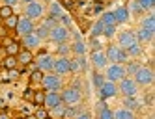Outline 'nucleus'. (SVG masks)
Segmentation results:
<instances>
[{
    "instance_id": "obj_31",
    "label": "nucleus",
    "mask_w": 155,
    "mask_h": 119,
    "mask_svg": "<svg viewBox=\"0 0 155 119\" xmlns=\"http://www.w3.org/2000/svg\"><path fill=\"white\" fill-rule=\"evenodd\" d=\"M101 23H103L105 26H108V24H114V26H116V20H114V15H112V11H107V13L101 17Z\"/></svg>"
},
{
    "instance_id": "obj_14",
    "label": "nucleus",
    "mask_w": 155,
    "mask_h": 119,
    "mask_svg": "<svg viewBox=\"0 0 155 119\" xmlns=\"http://www.w3.org/2000/svg\"><path fill=\"white\" fill-rule=\"evenodd\" d=\"M92 63H94L97 69H105L108 65V60L105 56V52L103 50H94L92 52Z\"/></svg>"
},
{
    "instance_id": "obj_13",
    "label": "nucleus",
    "mask_w": 155,
    "mask_h": 119,
    "mask_svg": "<svg viewBox=\"0 0 155 119\" xmlns=\"http://www.w3.org/2000/svg\"><path fill=\"white\" fill-rule=\"evenodd\" d=\"M118 41H120V49H124V50H127L131 45H135V43H138L133 32H121V34H120V37H118Z\"/></svg>"
},
{
    "instance_id": "obj_50",
    "label": "nucleus",
    "mask_w": 155,
    "mask_h": 119,
    "mask_svg": "<svg viewBox=\"0 0 155 119\" xmlns=\"http://www.w3.org/2000/svg\"><path fill=\"white\" fill-rule=\"evenodd\" d=\"M77 119H90V115H88V114H81V115H77Z\"/></svg>"
},
{
    "instance_id": "obj_35",
    "label": "nucleus",
    "mask_w": 155,
    "mask_h": 119,
    "mask_svg": "<svg viewBox=\"0 0 155 119\" xmlns=\"http://www.w3.org/2000/svg\"><path fill=\"white\" fill-rule=\"evenodd\" d=\"M99 119H114V112L108 110V108H101V112H99Z\"/></svg>"
},
{
    "instance_id": "obj_15",
    "label": "nucleus",
    "mask_w": 155,
    "mask_h": 119,
    "mask_svg": "<svg viewBox=\"0 0 155 119\" xmlns=\"http://www.w3.org/2000/svg\"><path fill=\"white\" fill-rule=\"evenodd\" d=\"M39 43H41V39L36 36V32H32V34L23 36V45H25V49H28V50L38 49V47H39Z\"/></svg>"
},
{
    "instance_id": "obj_41",
    "label": "nucleus",
    "mask_w": 155,
    "mask_h": 119,
    "mask_svg": "<svg viewBox=\"0 0 155 119\" xmlns=\"http://www.w3.org/2000/svg\"><path fill=\"white\" fill-rule=\"evenodd\" d=\"M138 63H129V65L125 67V74H133V77H135V73L138 71Z\"/></svg>"
},
{
    "instance_id": "obj_26",
    "label": "nucleus",
    "mask_w": 155,
    "mask_h": 119,
    "mask_svg": "<svg viewBox=\"0 0 155 119\" xmlns=\"http://www.w3.org/2000/svg\"><path fill=\"white\" fill-rule=\"evenodd\" d=\"M124 104H125V108H127V110H137V108L140 106V102L135 99V97H125V101H124Z\"/></svg>"
},
{
    "instance_id": "obj_27",
    "label": "nucleus",
    "mask_w": 155,
    "mask_h": 119,
    "mask_svg": "<svg viewBox=\"0 0 155 119\" xmlns=\"http://www.w3.org/2000/svg\"><path fill=\"white\" fill-rule=\"evenodd\" d=\"M32 102H34L36 106H43V102H45V91H34Z\"/></svg>"
},
{
    "instance_id": "obj_54",
    "label": "nucleus",
    "mask_w": 155,
    "mask_h": 119,
    "mask_svg": "<svg viewBox=\"0 0 155 119\" xmlns=\"http://www.w3.org/2000/svg\"><path fill=\"white\" fill-rule=\"evenodd\" d=\"M45 119H52V117H51V115H49V117H45Z\"/></svg>"
},
{
    "instance_id": "obj_36",
    "label": "nucleus",
    "mask_w": 155,
    "mask_h": 119,
    "mask_svg": "<svg viewBox=\"0 0 155 119\" xmlns=\"http://www.w3.org/2000/svg\"><path fill=\"white\" fill-rule=\"evenodd\" d=\"M56 20H58V19H54V17H47L45 20H43V26L49 28V30H52L54 26H58V24H56Z\"/></svg>"
},
{
    "instance_id": "obj_20",
    "label": "nucleus",
    "mask_w": 155,
    "mask_h": 119,
    "mask_svg": "<svg viewBox=\"0 0 155 119\" xmlns=\"http://www.w3.org/2000/svg\"><path fill=\"white\" fill-rule=\"evenodd\" d=\"M140 24H142V28H146V30H150V32H155V17H153V15L144 17V19L140 20Z\"/></svg>"
},
{
    "instance_id": "obj_37",
    "label": "nucleus",
    "mask_w": 155,
    "mask_h": 119,
    "mask_svg": "<svg viewBox=\"0 0 155 119\" xmlns=\"http://www.w3.org/2000/svg\"><path fill=\"white\" fill-rule=\"evenodd\" d=\"M51 110H52V114H54V115H58V117H64V114H65V104H58V106L51 108Z\"/></svg>"
},
{
    "instance_id": "obj_24",
    "label": "nucleus",
    "mask_w": 155,
    "mask_h": 119,
    "mask_svg": "<svg viewBox=\"0 0 155 119\" xmlns=\"http://www.w3.org/2000/svg\"><path fill=\"white\" fill-rule=\"evenodd\" d=\"M4 49H6V52H8V56H17L19 50H21V45H19L17 41H12V43H9L8 47H4Z\"/></svg>"
},
{
    "instance_id": "obj_10",
    "label": "nucleus",
    "mask_w": 155,
    "mask_h": 119,
    "mask_svg": "<svg viewBox=\"0 0 155 119\" xmlns=\"http://www.w3.org/2000/svg\"><path fill=\"white\" fill-rule=\"evenodd\" d=\"M25 15H26L30 20H34V19H41V17H43V6H41L39 2H30V4H26Z\"/></svg>"
},
{
    "instance_id": "obj_51",
    "label": "nucleus",
    "mask_w": 155,
    "mask_h": 119,
    "mask_svg": "<svg viewBox=\"0 0 155 119\" xmlns=\"http://www.w3.org/2000/svg\"><path fill=\"white\" fill-rule=\"evenodd\" d=\"M12 41H13V39H9V37H6V39H4L2 43H4V47H8V45H9V43H12Z\"/></svg>"
},
{
    "instance_id": "obj_21",
    "label": "nucleus",
    "mask_w": 155,
    "mask_h": 119,
    "mask_svg": "<svg viewBox=\"0 0 155 119\" xmlns=\"http://www.w3.org/2000/svg\"><path fill=\"white\" fill-rule=\"evenodd\" d=\"M135 37L137 39H140V41H151V37H153V32H150V30H146V28H140L137 34H135Z\"/></svg>"
},
{
    "instance_id": "obj_19",
    "label": "nucleus",
    "mask_w": 155,
    "mask_h": 119,
    "mask_svg": "<svg viewBox=\"0 0 155 119\" xmlns=\"http://www.w3.org/2000/svg\"><path fill=\"white\" fill-rule=\"evenodd\" d=\"M114 119H135V114L127 108H120V110L114 112Z\"/></svg>"
},
{
    "instance_id": "obj_34",
    "label": "nucleus",
    "mask_w": 155,
    "mask_h": 119,
    "mask_svg": "<svg viewBox=\"0 0 155 119\" xmlns=\"http://www.w3.org/2000/svg\"><path fill=\"white\" fill-rule=\"evenodd\" d=\"M41 78H43V73H41L39 69L32 71V74H30V82H32V84H39V82H41Z\"/></svg>"
},
{
    "instance_id": "obj_40",
    "label": "nucleus",
    "mask_w": 155,
    "mask_h": 119,
    "mask_svg": "<svg viewBox=\"0 0 155 119\" xmlns=\"http://www.w3.org/2000/svg\"><path fill=\"white\" fill-rule=\"evenodd\" d=\"M103 34H105L107 37H112V36L116 34V26H114V24H108V26H105V28H103Z\"/></svg>"
},
{
    "instance_id": "obj_30",
    "label": "nucleus",
    "mask_w": 155,
    "mask_h": 119,
    "mask_svg": "<svg viewBox=\"0 0 155 119\" xmlns=\"http://www.w3.org/2000/svg\"><path fill=\"white\" fill-rule=\"evenodd\" d=\"M103 28H105V24L101 23V20H97V23L92 26V37H97V36H101V34H103Z\"/></svg>"
},
{
    "instance_id": "obj_52",
    "label": "nucleus",
    "mask_w": 155,
    "mask_h": 119,
    "mask_svg": "<svg viewBox=\"0 0 155 119\" xmlns=\"http://www.w3.org/2000/svg\"><path fill=\"white\" fill-rule=\"evenodd\" d=\"M23 2L25 4H30V2H36V0H23Z\"/></svg>"
},
{
    "instance_id": "obj_28",
    "label": "nucleus",
    "mask_w": 155,
    "mask_h": 119,
    "mask_svg": "<svg viewBox=\"0 0 155 119\" xmlns=\"http://www.w3.org/2000/svg\"><path fill=\"white\" fill-rule=\"evenodd\" d=\"M17 23H19V17L13 13L12 17H8L6 20H4V24H6V28H9V30H15L17 28Z\"/></svg>"
},
{
    "instance_id": "obj_42",
    "label": "nucleus",
    "mask_w": 155,
    "mask_h": 119,
    "mask_svg": "<svg viewBox=\"0 0 155 119\" xmlns=\"http://www.w3.org/2000/svg\"><path fill=\"white\" fill-rule=\"evenodd\" d=\"M69 50H71V47H68L65 43H60V45H58V54H60V56H68Z\"/></svg>"
},
{
    "instance_id": "obj_9",
    "label": "nucleus",
    "mask_w": 155,
    "mask_h": 119,
    "mask_svg": "<svg viewBox=\"0 0 155 119\" xmlns=\"http://www.w3.org/2000/svg\"><path fill=\"white\" fill-rule=\"evenodd\" d=\"M52 65H54V58L49 56V54H41V56L36 60V67L41 73H51L52 71Z\"/></svg>"
},
{
    "instance_id": "obj_1",
    "label": "nucleus",
    "mask_w": 155,
    "mask_h": 119,
    "mask_svg": "<svg viewBox=\"0 0 155 119\" xmlns=\"http://www.w3.org/2000/svg\"><path fill=\"white\" fill-rule=\"evenodd\" d=\"M125 67L121 63H112V65H107V74H105V80L110 82H120L121 78H125Z\"/></svg>"
},
{
    "instance_id": "obj_43",
    "label": "nucleus",
    "mask_w": 155,
    "mask_h": 119,
    "mask_svg": "<svg viewBox=\"0 0 155 119\" xmlns=\"http://www.w3.org/2000/svg\"><path fill=\"white\" fill-rule=\"evenodd\" d=\"M34 117H36V119H45V117H49V114H47L45 108H39V110L34 114Z\"/></svg>"
},
{
    "instance_id": "obj_33",
    "label": "nucleus",
    "mask_w": 155,
    "mask_h": 119,
    "mask_svg": "<svg viewBox=\"0 0 155 119\" xmlns=\"http://www.w3.org/2000/svg\"><path fill=\"white\" fill-rule=\"evenodd\" d=\"M34 32H36V36H38L39 39H45V37H49V32H51V30H49V28H45V26L41 24V26H39V28H36Z\"/></svg>"
},
{
    "instance_id": "obj_2",
    "label": "nucleus",
    "mask_w": 155,
    "mask_h": 119,
    "mask_svg": "<svg viewBox=\"0 0 155 119\" xmlns=\"http://www.w3.org/2000/svg\"><path fill=\"white\" fill-rule=\"evenodd\" d=\"M105 56L108 61H112V63H124L127 61V52L124 49H120L118 45H110L105 52Z\"/></svg>"
},
{
    "instance_id": "obj_32",
    "label": "nucleus",
    "mask_w": 155,
    "mask_h": 119,
    "mask_svg": "<svg viewBox=\"0 0 155 119\" xmlns=\"http://www.w3.org/2000/svg\"><path fill=\"white\" fill-rule=\"evenodd\" d=\"M125 52H127V56H138V54L142 52V47L138 45V43H135V45H131Z\"/></svg>"
},
{
    "instance_id": "obj_4",
    "label": "nucleus",
    "mask_w": 155,
    "mask_h": 119,
    "mask_svg": "<svg viewBox=\"0 0 155 119\" xmlns=\"http://www.w3.org/2000/svg\"><path fill=\"white\" fill-rule=\"evenodd\" d=\"M118 91L124 93V97H135L137 91H138V84L133 80V78H121L120 80V86H118Z\"/></svg>"
},
{
    "instance_id": "obj_29",
    "label": "nucleus",
    "mask_w": 155,
    "mask_h": 119,
    "mask_svg": "<svg viewBox=\"0 0 155 119\" xmlns=\"http://www.w3.org/2000/svg\"><path fill=\"white\" fill-rule=\"evenodd\" d=\"M13 15V8H9V6H0V19L2 20H6L8 17H12Z\"/></svg>"
},
{
    "instance_id": "obj_48",
    "label": "nucleus",
    "mask_w": 155,
    "mask_h": 119,
    "mask_svg": "<svg viewBox=\"0 0 155 119\" xmlns=\"http://www.w3.org/2000/svg\"><path fill=\"white\" fill-rule=\"evenodd\" d=\"M62 4L65 8H73V0H62Z\"/></svg>"
},
{
    "instance_id": "obj_39",
    "label": "nucleus",
    "mask_w": 155,
    "mask_h": 119,
    "mask_svg": "<svg viewBox=\"0 0 155 119\" xmlns=\"http://www.w3.org/2000/svg\"><path fill=\"white\" fill-rule=\"evenodd\" d=\"M94 86H95V88L99 89V88H101V86H103V82H105V77H103V74H94Z\"/></svg>"
},
{
    "instance_id": "obj_55",
    "label": "nucleus",
    "mask_w": 155,
    "mask_h": 119,
    "mask_svg": "<svg viewBox=\"0 0 155 119\" xmlns=\"http://www.w3.org/2000/svg\"><path fill=\"white\" fill-rule=\"evenodd\" d=\"M0 82H2V80H0Z\"/></svg>"
},
{
    "instance_id": "obj_6",
    "label": "nucleus",
    "mask_w": 155,
    "mask_h": 119,
    "mask_svg": "<svg viewBox=\"0 0 155 119\" xmlns=\"http://www.w3.org/2000/svg\"><path fill=\"white\" fill-rule=\"evenodd\" d=\"M60 97H62V102H65V106H77V104L81 102V91L77 89V88L64 89V93Z\"/></svg>"
},
{
    "instance_id": "obj_23",
    "label": "nucleus",
    "mask_w": 155,
    "mask_h": 119,
    "mask_svg": "<svg viewBox=\"0 0 155 119\" xmlns=\"http://www.w3.org/2000/svg\"><path fill=\"white\" fill-rule=\"evenodd\" d=\"M17 56H6L4 58V61H2V65L9 71V69H17Z\"/></svg>"
},
{
    "instance_id": "obj_38",
    "label": "nucleus",
    "mask_w": 155,
    "mask_h": 119,
    "mask_svg": "<svg viewBox=\"0 0 155 119\" xmlns=\"http://www.w3.org/2000/svg\"><path fill=\"white\" fill-rule=\"evenodd\" d=\"M138 4H140V8L144 11H146V9H151L155 6V0H138Z\"/></svg>"
},
{
    "instance_id": "obj_7",
    "label": "nucleus",
    "mask_w": 155,
    "mask_h": 119,
    "mask_svg": "<svg viewBox=\"0 0 155 119\" xmlns=\"http://www.w3.org/2000/svg\"><path fill=\"white\" fill-rule=\"evenodd\" d=\"M49 37H51L54 43H65V39L69 37V30L65 28V26H62V24H58V26H54V28L49 32Z\"/></svg>"
},
{
    "instance_id": "obj_11",
    "label": "nucleus",
    "mask_w": 155,
    "mask_h": 119,
    "mask_svg": "<svg viewBox=\"0 0 155 119\" xmlns=\"http://www.w3.org/2000/svg\"><path fill=\"white\" fill-rule=\"evenodd\" d=\"M52 71H54V74H68L69 73V58L68 56H60L58 60H54Z\"/></svg>"
},
{
    "instance_id": "obj_3",
    "label": "nucleus",
    "mask_w": 155,
    "mask_h": 119,
    "mask_svg": "<svg viewBox=\"0 0 155 119\" xmlns=\"http://www.w3.org/2000/svg\"><path fill=\"white\" fill-rule=\"evenodd\" d=\"M39 84L49 91H58L62 88V78H60V74H51L49 73V74H43Z\"/></svg>"
},
{
    "instance_id": "obj_12",
    "label": "nucleus",
    "mask_w": 155,
    "mask_h": 119,
    "mask_svg": "<svg viewBox=\"0 0 155 119\" xmlns=\"http://www.w3.org/2000/svg\"><path fill=\"white\" fill-rule=\"evenodd\" d=\"M99 91H101V97H103V99H110V97H116V95H118V86H116V82L105 80L103 86L99 88Z\"/></svg>"
},
{
    "instance_id": "obj_47",
    "label": "nucleus",
    "mask_w": 155,
    "mask_h": 119,
    "mask_svg": "<svg viewBox=\"0 0 155 119\" xmlns=\"http://www.w3.org/2000/svg\"><path fill=\"white\" fill-rule=\"evenodd\" d=\"M32 97H34V91H32V89H26V91H25V99H32Z\"/></svg>"
},
{
    "instance_id": "obj_5",
    "label": "nucleus",
    "mask_w": 155,
    "mask_h": 119,
    "mask_svg": "<svg viewBox=\"0 0 155 119\" xmlns=\"http://www.w3.org/2000/svg\"><path fill=\"white\" fill-rule=\"evenodd\" d=\"M153 78H155V74H153V71L150 67H138V71L135 73V78L133 80L137 84H140V86H150L153 82Z\"/></svg>"
},
{
    "instance_id": "obj_17",
    "label": "nucleus",
    "mask_w": 155,
    "mask_h": 119,
    "mask_svg": "<svg viewBox=\"0 0 155 119\" xmlns=\"http://www.w3.org/2000/svg\"><path fill=\"white\" fill-rule=\"evenodd\" d=\"M112 15H114V20H116V24H121V23H127L129 20V8H118V9H114L112 11Z\"/></svg>"
},
{
    "instance_id": "obj_22",
    "label": "nucleus",
    "mask_w": 155,
    "mask_h": 119,
    "mask_svg": "<svg viewBox=\"0 0 155 119\" xmlns=\"http://www.w3.org/2000/svg\"><path fill=\"white\" fill-rule=\"evenodd\" d=\"M51 17H54V19H62L64 17V9H62V6L58 2L51 4Z\"/></svg>"
},
{
    "instance_id": "obj_16",
    "label": "nucleus",
    "mask_w": 155,
    "mask_h": 119,
    "mask_svg": "<svg viewBox=\"0 0 155 119\" xmlns=\"http://www.w3.org/2000/svg\"><path fill=\"white\" fill-rule=\"evenodd\" d=\"M58 104H62V97L58 95V91H47L45 93V102H43V106L54 108V106H58Z\"/></svg>"
},
{
    "instance_id": "obj_53",
    "label": "nucleus",
    "mask_w": 155,
    "mask_h": 119,
    "mask_svg": "<svg viewBox=\"0 0 155 119\" xmlns=\"http://www.w3.org/2000/svg\"><path fill=\"white\" fill-rule=\"evenodd\" d=\"M17 119H26V117H17Z\"/></svg>"
},
{
    "instance_id": "obj_18",
    "label": "nucleus",
    "mask_w": 155,
    "mask_h": 119,
    "mask_svg": "<svg viewBox=\"0 0 155 119\" xmlns=\"http://www.w3.org/2000/svg\"><path fill=\"white\" fill-rule=\"evenodd\" d=\"M32 60H34V54H32V50H28V49L19 50V54H17V61L21 63V65H30Z\"/></svg>"
},
{
    "instance_id": "obj_44",
    "label": "nucleus",
    "mask_w": 155,
    "mask_h": 119,
    "mask_svg": "<svg viewBox=\"0 0 155 119\" xmlns=\"http://www.w3.org/2000/svg\"><path fill=\"white\" fill-rule=\"evenodd\" d=\"M131 9H133V11H137V13L144 11V9L140 8V4H138V0H133V2H131Z\"/></svg>"
},
{
    "instance_id": "obj_8",
    "label": "nucleus",
    "mask_w": 155,
    "mask_h": 119,
    "mask_svg": "<svg viewBox=\"0 0 155 119\" xmlns=\"http://www.w3.org/2000/svg\"><path fill=\"white\" fill-rule=\"evenodd\" d=\"M17 34L21 36H26V34H32V32L36 30L34 26V20H30L28 17H19V23H17Z\"/></svg>"
},
{
    "instance_id": "obj_49",
    "label": "nucleus",
    "mask_w": 155,
    "mask_h": 119,
    "mask_svg": "<svg viewBox=\"0 0 155 119\" xmlns=\"http://www.w3.org/2000/svg\"><path fill=\"white\" fill-rule=\"evenodd\" d=\"M0 119H12V117H9L6 112H0Z\"/></svg>"
},
{
    "instance_id": "obj_25",
    "label": "nucleus",
    "mask_w": 155,
    "mask_h": 119,
    "mask_svg": "<svg viewBox=\"0 0 155 119\" xmlns=\"http://www.w3.org/2000/svg\"><path fill=\"white\" fill-rule=\"evenodd\" d=\"M71 50L77 54V56H84V52H86V45L82 41H75L73 43V47H71Z\"/></svg>"
},
{
    "instance_id": "obj_45",
    "label": "nucleus",
    "mask_w": 155,
    "mask_h": 119,
    "mask_svg": "<svg viewBox=\"0 0 155 119\" xmlns=\"http://www.w3.org/2000/svg\"><path fill=\"white\" fill-rule=\"evenodd\" d=\"M19 78V71L17 69H9V80H15Z\"/></svg>"
},
{
    "instance_id": "obj_46",
    "label": "nucleus",
    "mask_w": 155,
    "mask_h": 119,
    "mask_svg": "<svg viewBox=\"0 0 155 119\" xmlns=\"http://www.w3.org/2000/svg\"><path fill=\"white\" fill-rule=\"evenodd\" d=\"M17 4V0H4V6H9V8H13Z\"/></svg>"
}]
</instances>
